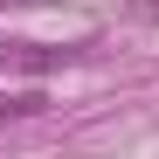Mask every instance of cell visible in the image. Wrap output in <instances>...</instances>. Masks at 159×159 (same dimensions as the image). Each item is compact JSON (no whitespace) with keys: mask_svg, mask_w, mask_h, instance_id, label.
<instances>
[{"mask_svg":"<svg viewBox=\"0 0 159 159\" xmlns=\"http://www.w3.org/2000/svg\"><path fill=\"white\" fill-rule=\"evenodd\" d=\"M35 111H48L42 90H0V125H21V118H35Z\"/></svg>","mask_w":159,"mask_h":159,"instance_id":"cell-1","label":"cell"}]
</instances>
